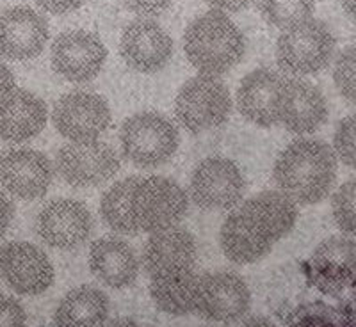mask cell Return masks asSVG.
I'll list each match as a JSON object with an SVG mask.
<instances>
[{
	"label": "cell",
	"instance_id": "obj_38",
	"mask_svg": "<svg viewBox=\"0 0 356 327\" xmlns=\"http://www.w3.org/2000/svg\"><path fill=\"white\" fill-rule=\"evenodd\" d=\"M207 4L212 6L216 11L222 12H237L243 11L244 8H248L251 0H205Z\"/></svg>",
	"mask_w": 356,
	"mask_h": 327
},
{
	"label": "cell",
	"instance_id": "obj_36",
	"mask_svg": "<svg viewBox=\"0 0 356 327\" xmlns=\"http://www.w3.org/2000/svg\"><path fill=\"white\" fill-rule=\"evenodd\" d=\"M15 91H17V84H15L11 69L0 61V107L4 106Z\"/></svg>",
	"mask_w": 356,
	"mask_h": 327
},
{
	"label": "cell",
	"instance_id": "obj_22",
	"mask_svg": "<svg viewBox=\"0 0 356 327\" xmlns=\"http://www.w3.org/2000/svg\"><path fill=\"white\" fill-rule=\"evenodd\" d=\"M284 75L269 68H257L241 81L237 89V109L246 121L262 128L276 125L275 101Z\"/></svg>",
	"mask_w": 356,
	"mask_h": 327
},
{
	"label": "cell",
	"instance_id": "obj_24",
	"mask_svg": "<svg viewBox=\"0 0 356 327\" xmlns=\"http://www.w3.org/2000/svg\"><path fill=\"white\" fill-rule=\"evenodd\" d=\"M109 297L91 285L73 288L57 304L56 327H104L109 319Z\"/></svg>",
	"mask_w": 356,
	"mask_h": 327
},
{
	"label": "cell",
	"instance_id": "obj_34",
	"mask_svg": "<svg viewBox=\"0 0 356 327\" xmlns=\"http://www.w3.org/2000/svg\"><path fill=\"white\" fill-rule=\"evenodd\" d=\"M123 2L130 11L145 18L159 17L171 4V0H123Z\"/></svg>",
	"mask_w": 356,
	"mask_h": 327
},
{
	"label": "cell",
	"instance_id": "obj_20",
	"mask_svg": "<svg viewBox=\"0 0 356 327\" xmlns=\"http://www.w3.org/2000/svg\"><path fill=\"white\" fill-rule=\"evenodd\" d=\"M89 269L100 283L120 290L136 283L139 260L129 242L120 237H104L91 244Z\"/></svg>",
	"mask_w": 356,
	"mask_h": 327
},
{
	"label": "cell",
	"instance_id": "obj_37",
	"mask_svg": "<svg viewBox=\"0 0 356 327\" xmlns=\"http://www.w3.org/2000/svg\"><path fill=\"white\" fill-rule=\"evenodd\" d=\"M13 219H15V205L4 192H0V239H4V235L8 233Z\"/></svg>",
	"mask_w": 356,
	"mask_h": 327
},
{
	"label": "cell",
	"instance_id": "obj_3",
	"mask_svg": "<svg viewBox=\"0 0 356 327\" xmlns=\"http://www.w3.org/2000/svg\"><path fill=\"white\" fill-rule=\"evenodd\" d=\"M337 41L324 22L308 18L285 28L276 41V62L294 77L316 75L332 62Z\"/></svg>",
	"mask_w": 356,
	"mask_h": 327
},
{
	"label": "cell",
	"instance_id": "obj_21",
	"mask_svg": "<svg viewBox=\"0 0 356 327\" xmlns=\"http://www.w3.org/2000/svg\"><path fill=\"white\" fill-rule=\"evenodd\" d=\"M271 242L285 239L298 221V205L280 190H266L237 208Z\"/></svg>",
	"mask_w": 356,
	"mask_h": 327
},
{
	"label": "cell",
	"instance_id": "obj_27",
	"mask_svg": "<svg viewBox=\"0 0 356 327\" xmlns=\"http://www.w3.org/2000/svg\"><path fill=\"white\" fill-rule=\"evenodd\" d=\"M139 176L123 178L114 183L106 194L102 196L100 214L104 222L113 231L120 235H138L139 230L134 224L132 214H130V196L138 183Z\"/></svg>",
	"mask_w": 356,
	"mask_h": 327
},
{
	"label": "cell",
	"instance_id": "obj_19",
	"mask_svg": "<svg viewBox=\"0 0 356 327\" xmlns=\"http://www.w3.org/2000/svg\"><path fill=\"white\" fill-rule=\"evenodd\" d=\"M198 246L189 230L171 226L155 231L143 249V265L150 278L175 272L195 271Z\"/></svg>",
	"mask_w": 356,
	"mask_h": 327
},
{
	"label": "cell",
	"instance_id": "obj_2",
	"mask_svg": "<svg viewBox=\"0 0 356 327\" xmlns=\"http://www.w3.org/2000/svg\"><path fill=\"white\" fill-rule=\"evenodd\" d=\"M184 50L202 75L219 77L241 62L246 40L225 12L214 9L191 22L184 34Z\"/></svg>",
	"mask_w": 356,
	"mask_h": 327
},
{
	"label": "cell",
	"instance_id": "obj_30",
	"mask_svg": "<svg viewBox=\"0 0 356 327\" xmlns=\"http://www.w3.org/2000/svg\"><path fill=\"white\" fill-rule=\"evenodd\" d=\"M333 82L342 97L356 103V43L346 47L333 66Z\"/></svg>",
	"mask_w": 356,
	"mask_h": 327
},
{
	"label": "cell",
	"instance_id": "obj_33",
	"mask_svg": "<svg viewBox=\"0 0 356 327\" xmlns=\"http://www.w3.org/2000/svg\"><path fill=\"white\" fill-rule=\"evenodd\" d=\"M0 327H27L24 306L4 294H0Z\"/></svg>",
	"mask_w": 356,
	"mask_h": 327
},
{
	"label": "cell",
	"instance_id": "obj_11",
	"mask_svg": "<svg viewBox=\"0 0 356 327\" xmlns=\"http://www.w3.org/2000/svg\"><path fill=\"white\" fill-rule=\"evenodd\" d=\"M275 112L276 123L287 132L310 135L328 121V101L312 82L284 77L276 93Z\"/></svg>",
	"mask_w": 356,
	"mask_h": 327
},
{
	"label": "cell",
	"instance_id": "obj_4",
	"mask_svg": "<svg viewBox=\"0 0 356 327\" xmlns=\"http://www.w3.org/2000/svg\"><path fill=\"white\" fill-rule=\"evenodd\" d=\"M120 144L127 160L143 169H150L166 164L177 153L180 135L175 123L166 116L138 112L123 121Z\"/></svg>",
	"mask_w": 356,
	"mask_h": 327
},
{
	"label": "cell",
	"instance_id": "obj_25",
	"mask_svg": "<svg viewBox=\"0 0 356 327\" xmlns=\"http://www.w3.org/2000/svg\"><path fill=\"white\" fill-rule=\"evenodd\" d=\"M219 242L225 256L237 265H250L266 258L275 246L253 224H250L239 210H234L225 219Z\"/></svg>",
	"mask_w": 356,
	"mask_h": 327
},
{
	"label": "cell",
	"instance_id": "obj_17",
	"mask_svg": "<svg viewBox=\"0 0 356 327\" xmlns=\"http://www.w3.org/2000/svg\"><path fill=\"white\" fill-rule=\"evenodd\" d=\"M120 53L127 66L139 73H157L173 56V40L150 18L130 22L122 33Z\"/></svg>",
	"mask_w": 356,
	"mask_h": 327
},
{
	"label": "cell",
	"instance_id": "obj_29",
	"mask_svg": "<svg viewBox=\"0 0 356 327\" xmlns=\"http://www.w3.org/2000/svg\"><path fill=\"white\" fill-rule=\"evenodd\" d=\"M332 214L342 233L356 237V178L342 183L332 198Z\"/></svg>",
	"mask_w": 356,
	"mask_h": 327
},
{
	"label": "cell",
	"instance_id": "obj_6",
	"mask_svg": "<svg viewBox=\"0 0 356 327\" xmlns=\"http://www.w3.org/2000/svg\"><path fill=\"white\" fill-rule=\"evenodd\" d=\"M230 112V91L221 78L212 75H196L189 78L180 87L175 100L177 119L193 133H202L222 125Z\"/></svg>",
	"mask_w": 356,
	"mask_h": 327
},
{
	"label": "cell",
	"instance_id": "obj_31",
	"mask_svg": "<svg viewBox=\"0 0 356 327\" xmlns=\"http://www.w3.org/2000/svg\"><path fill=\"white\" fill-rule=\"evenodd\" d=\"M289 327H342L335 311L323 303L296 308L287 320Z\"/></svg>",
	"mask_w": 356,
	"mask_h": 327
},
{
	"label": "cell",
	"instance_id": "obj_35",
	"mask_svg": "<svg viewBox=\"0 0 356 327\" xmlns=\"http://www.w3.org/2000/svg\"><path fill=\"white\" fill-rule=\"evenodd\" d=\"M38 6L52 15H66L84 4V0H36Z\"/></svg>",
	"mask_w": 356,
	"mask_h": 327
},
{
	"label": "cell",
	"instance_id": "obj_5",
	"mask_svg": "<svg viewBox=\"0 0 356 327\" xmlns=\"http://www.w3.org/2000/svg\"><path fill=\"white\" fill-rule=\"evenodd\" d=\"M186 190L166 176H139L130 196V214L139 231L155 233L177 226L187 214Z\"/></svg>",
	"mask_w": 356,
	"mask_h": 327
},
{
	"label": "cell",
	"instance_id": "obj_18",
	"mask_svg": "<svg viewBox=\"0 0 356 327\" xmlns=\"http://www.w3.org/2000/svg\"><path fill=\"white\" fill-rule=\"evenodd\" d=\"M49 41V24L27 6L0 12V56L9 61H27L43 52Z\"/></svg>",
	"mask_w": 356,
	"mask_h": 327
},
{
	"label": "cell",
	"instance_id": "obj_10",
	"mask_svg": "<svg viewBox=\"0 0 356 327\" xmlns=\"http://www.w3.org/2000/svg\"><path fill=\"white\" fill-rule=\"evenodd\" d=\"M250 306V288L235 272H211L198 278L195 311L202 319L232 326L248 315Z\"/></svg>",
	"mask_w": 356,
	"mask_h": 327
},
{
	"label": "cell",
	"instance_id": "obj_39",
	"mask_svg": "<svg viewBox=\"0 0 356 327\" xmlns=\"http://www.w3.org/2000/svg\"><path fill=\"white\" fill-rule=\"evenodd\" d=\"M241 327H276L275 322H271L266 317H251Z\"/></svg>",
	"mask_w": 356,
	"mask_h": 327
},
{
	"label": "cell",
	"instance_id": "obj_9",
	"mask_svg": "<svg viewBox=\"0 0 356 327\" xmlns=\"http://www.w3.org/2000/svg\"><path fill=\"white\" fill-rule=\"evenodd\" d=\"M307 279L324 295L348 294L356 287V242L349 237L323 240L307 262Z\"/></svg>",
	"mask_w": 356,
	"mask_h": 327
},
{
	"label": "cell",
	"instance_id": "obj_26",
	"mask_svg": "<svg viewBox=\"0 0 356 327\" xmlns=\"http://www.w3.org/2000/svg\"><path fill=\"white\" fill-rule=\"evenodd\" d=\"M198 278L200 276L196 274V271L150 278V295L155 306L173 317L195 313Z\"/></svg>",
	"mask_w": 356,
	"mask_h": 327
},
{
	"label": "cell",
	"instance_id": "obj_7",
	"mask_svg": "<svg viewBox=\"0 0 356 327\" xmlns=\"http://www.w3.org/2000/svg\"><path fill=\"white\" fill-rule=\"evenodd\" d=\"M246 192L241 167L225 157L203 158L189 180V196L202 210H232Z\"/></svg>",
	"mask_w": 356,
	"mask_h": 327
},
{
	"label": "cell",
	"instance_id": "obj_15",
	"mask_svg": "<svg viewBox=\"0 0 356 327\" xmlns=\"http://www.w3.org/2000/svg\"><path fill=\"white\" fill-rule=\"evenodd\" d=\"M54 180L49 157L33 148H9L0 155V183L18 199L43 198Z\"/></svg>",
	"mask_w": 356,
	"mask_h": 327
},
{
	"label": "cell",
	"instance_id": "obj_23",
	"mask_svg": "<svg viewBox=\"0 0 356 327\" xmlns=\"http://www.w3.org/2000/svg\"><path fill=\"white\" fill-rule=\"evenodd\" d=\"M49 110L44 101L31 91L18 89L0 107V139L8 142H25L36 137L44 128Z\"/></svg>",
	"mask_w": 356,
	"mask_h": 327
},
{
	"label": "cell",
	"instance_id": "obj_12",
	"mask_svg": "<svg viewBox=\"0 0 356 327\" xmlns=\"http://www.w3.org/2000/svg\"><path fill=\"white\" fill-rule=\"evenodd\" d=\"M107 101L91 91H70L56 101L52 110V123L63 137L72 142L98 141L111 125Z\"/></svg>",
	"mask_w": 356,
	"mask_h": 327
},
{
	"label": "cell",
	"instance_id": "obj_1",
	"mask_svg": "<svg viewBox=\"0 0 356 327\" xmlns=\"http://www.w3.org/2000/svg\"><path fill=\"white\" fill-rule=\"evenodd\" d=\"M332 146L317 139H296L285 146L273 167L280 192L296 205H316L332 192L339 164Z\"/></svg>",
	"mask_w": 356,
	"mask_h": 327
},
{
	"label": "cell",
	"instance_id": "obj_32",
	"mask_svg": "<svg viewBox=\"0 0 356 327\" xmlns=\"http://www.w3.org/2000/svg\"><path fill=\"white\" fill-rule=\"evenodd\" d=\"M333 151L342 164L356 169V112L339 123L333 135Z\"/></svg>",
	"mask_w": 356,
	"mask_h": 327
},
{
	"label": "cell",
	"instance_id": "obj_40",
	"mask_svg": "<svg viewBox=\"0 0 356 327\" xmlns=\"http://www.w3.org/2000/svg\"><path fill=\"white\" fill-rule=\"evenodd\" d=\"M104 327H143V326H139V324L132 319H116L107 322Z\"/></svg>",
	"mask_w": 356,
	"mask_h": 327
},
{
	"label": "cell",
	"instance_id": "obj_13",
	"mask_svg": "<svg viewBox=\"0 0 356 327\" xmlns=\"http://www.w3.org/2000/svg\"><path fill=\"white\" fill-rule=\"evenodd\" d=\"M0 278L17 294L40 295L52 287L56 271L43 249L17 240L0 247Z\"/></svg>",
	"mask_w": 356,
	"mask_h": 327
},
{
	"label": "cell",
	"instance_id": "obj_41",
	"mask_svg": "<svg viewBox=\"0 0 356 327\" xmlns=\"http://www.w3.org/2000/svg\"><path fill=\"white\" fill-rule=\"evenodd\" d=\"M342 8L356 22V0H342Z\"/></svg>",
	"mask_w": 356,
	"mask_h": 327
},
{
	"label": "cell",
	"instance_id": "obj_8",
	"mask_svg": "<svg viewBox=\"0 0 356 327\" xmlns=\"http://www.w3.org/2000/svg\"><path fill=\"white\" fill-rule=\"evenodd\" d=\"M56 169L68 185L93 189L107 183L120 171V157L102 141L70 142L57 151Z\"/></svg>",
	"mask_w": 356,
	"mask_h": 327
},
{
	"label": "cell",
	"instance_id": "obj_28",
	"mask_svg": "<svg viewBox=\"0 0 356 327\" xmlns=\"http://www.w3.org/2000/svg\"><path fill=\"white\" fill-rule=\"evenodd\" d=\"M266 22L278 28H289L312 18L316 0H257Z\"/></svg>",
	"mask_w": 356,
	"mask_h": 327
},
{
	"label": "cell",
	"instance_id": "obj_16",
	"mask_svg": "<svg viewBox=\"0 0 356 327\" xmlns=\"http://www.w3.org/2000/svg\"><path fill=\"white\" fill-rule=\"evenodd\" d=\"M38 235L54 249L70 251L82 246L93 231V217L77 199H54L38 215Z\"/></svg>",
	"mask_w": 356,
	"mask_h": 327
},
{
	"label": "cell",
	"instance_id": "obj_14",
	"mask_svg": "<svg viewBox=\"0 0 356 327\" xmlns=\"http://www.w3.org/2000/svg\"><path fill=\"white\" fill-rule=\"evenodd\" d=\"M107 59L106 44L88 31H68L54 40L50 61L57 75L70 82H89L102 72Z\"/></svg>",
	"mask_w": 356,
	"mask_h": 327
}]
</instances>
